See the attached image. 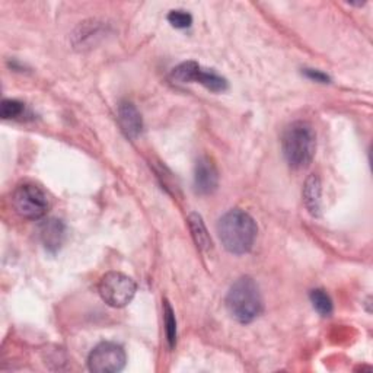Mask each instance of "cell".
Listing matches in <instances>:
<instances>
[{"instance_id": "30bf717a", "label": "cell", "mask_w": 373, "mask_h": 373, "mask_svg": "<svg viewBox=\"0 0 373 373\" xmlns=\"http://www.w3.org/2000/svg\"><path fill=\"white\" fill-rule=\"evenodd\" d=\"M188 228L191 232V236L197 245L198 250H202L203 253H210L212 251V238L206 229L205 222L200 214L191 213L188 216Z\"/></svg>"}, {"instance_id": "8fae6325", "label": "cell", "mask_w": 373, "mask_h": 373, "mask_svg": "<svg viewBox=\"0 0 373 373\" xmlns=\"http://www.w3.org/2000/svg\"><path fill=\"white\" fill-rule=\"evenodd\" d=\"M321 180L316 176H311L304 187V202L314 217L321 216Z\"/></svg>"}, {"instance_id": "3957f363", "label": "cell", "mask_w": 373, "mask_h": 373, "mask_svg": "<svg viewBox=\"0 0 373 373\" xmlns=\"http://www.w3.org/2000/svg\"><path fill=\"white\" fill-rule=\"evenodd\" d=\"M226 308L241 324H250L263 311V297L251 277L238 279L226 296Z\"/></svg>"}, {"instance_id": "5b68a950", "label": "cell", "mask_w": 373, "mask_h": 373, "mask_svg": "<svg viewBox=\"0 0 373 373\" xmlns=\"http://www.w3.org/2000/svg\"><path fill=\"white\" fill-rule=\"evenodd\" d=\"M12 206L15 212L28 220L42 219L48 212L47 194L35 184L23 183L12 194Z\"/></svg>"}, {"instance_id": "2e32d148", "label": "cell", "mask_w": 373, "mask_h": 373, "mask_svg": "<svg viewBox=\"0 0 373 373\" xmlns=\"http://www.w3.org/2000/svg\"><path fill=\"white\" fill-rule=\"evenodd\" d=\"M168 21L173 28L184 30V28L191 27L193 16L190 13H187L185 11H171L168 15Z\"/></svg>"}, {"instance_id": "9a60e30c", "label": "cell", "mask_w": 373, "mask_h": 373, "mask_svg": "<svg viewBox=\"0 0 373 373\" xmlns=\"http://www.w3.org/2000/svg\"><path fill=\"white\" fill-rule=\"evenodd\" d=\"M25 105L16 99H5L2 103V107H0V115H2L4 120H12L18 118L23 114Z\"/></svg>"}, {"instance_id": "9c48e42d", "label": "cell", "mask_w": 373, "mask_h": 373, "mask_svg": "<svg viewBox=\"0 0 373 373\" xmlns=\"http://www.w3.org/2000/svg\"><path fill=\"white\" fill-rule=\"evenodd\" d=\"M40 236L48 251H57L64 239V225L60 220L50 219L40 228Z\"/></svg>"}, {"instance_id": "5bb4252c", "label": "cell", "mask_w": 373, "mask_h": 373, "mask_svg": "<svg viewBox=\"0 0 373 373\" xmlns=\"http://www.w3.org/2000/svg\"><path fill=\"white\" fill-rule=\"evenodd\" d=\"M163 318H165V333H166V340L171 349L176 347L177 343V319L173 315V311L169 305V302L165 301L163 304Z\"/></svg>"}, {"instance_id": "7a4b0ae2", "label": "cell", "mask_w": 373, "mask_h": 373, "mask_svg": "<svg viewBox=\"0 0 373 373\" xmlns=\"http://www.w3.org/2000/svg\"><path fill=\"white\" fill-rule=\"evenodd\" d=\"M282 149L287 163L294 169L309 166L316 151V134L306 121H294L286 127Z\"/></svg>"}, {"instance_id": "e0dca14e", "label": "cell", "mask_w": 373, "mask_h": 373, "mask_svg": "<svg viewBox=\"0 0 373 373\" xmlns=\"http://www.w3.org/2000/svg\"><path fill=\"white\" fill-rule=\"evenodd\" d=\"M305 74H306V76H308L309 79H312V81H315V82L327 84V82L330 81V78L327 76V74L321 73V71H318V70H314V69H305Z\"/></svg>"}, {"instance_id": "4fadbf2b", "label": "cell", "mask_w": 373, "mask_h": 373, "mask_svg": "<svg viewBox=\"0 0 373 373\" xmlns=\"http://www.w3.org/2000/svg\"><path fill=\"white\" fill-rule=\"evenodd\" d=\"M311 302L319 315L330 316L333 314V301L326 290H322V289L312 290Z\"/></svg>"}, {"instance_id": "8992f818", "label": "cell", "mask_w": 373, "mask_h": 373, "mask_svg": "<svg viewBox=\"0 0 373 373\" xmlns=\"http://www.w3.org/2000/svg\"><path fill=\"white\" fill-rule=\"evenodd\" d=\"M127 362L126 352L115 343H101L91 352L88 367L95 373H115L124 369Z\"/></svg>"}, {"instance_id": "7c38bea8", "label": "cell", "mask_w": 373, "mask_h": 373, "mask_svg": "<svg viewBox=\"0 0 373 373\" xmlns=\"http://www.w3.org/2000/svg\"><path fill=\"white\" fill-rule=\"evenodd\" d=\"M193 82H197L203 85L205 88L213 91V92H222L225 91L228 88V82L225 78L219 76L217 73L212 71V70H205L202 69L200 66H198L195 74H194V81Z\"/></svg>"}, {"instance_id": "6da1fadb", "label": "cell", "mask_w": 373, "mask_h": 373, "mask_svg": "<svg viewBox=\"0 0 373 373\" xmlns=\"http://www.w3.org/2000/svg\"><path fill=\"white\" fill-rule=\"evenodd\" d=\"M257 231L254 219L239 209L229 210L217 222V235L222 245L225 246V250L236 256L251 251Z\"/></svg>"}, {"instance_id": "52a82bcc", "label": "cell", "mask_w": 373, "mask_h": 373, "mask_svg": "<svg viewBox=\"0 0 373 373\" xmlns=\"http://www.w3.org/2000/svg\"><path fill=\"white\" fill-rule=\"evenodd\" d=\"M219 185V172L213 161L203 156L197 161L194 171V187L198 194H212Z\"/></svg>"}, {"instance_id": "ba28073f", "label": "cell", "mask_w": 373, "mask_h": 373, "mask_svg": "<svg viewBox=\"0 0 373 373\" xmlns=\"http://www.w3.org/2000/svg\"><path fill=\"white\" fill-rule=\"evenodd\" d=\"M118 124L122 130V133L126 134L129 139H136L142 130H143V120L134 104L129 101H122L118 105Z\"/></svg>"}, {"instance_id": "277c9868", "label": "cell", "mask_w": 373, "mask_h": 373, "mask_svg": "<svg viewBox=\"0 0 373 373\" xmlns=\"http://www.w3.org/2000/svg\"><path fill=\"white\" fill-rule=\"evenodd\" d=\"M136 290L134 280L118 271L107 272L98 283L99 296L111 308L127 306L133 301Z\"/></svg>"}]
</instances>
